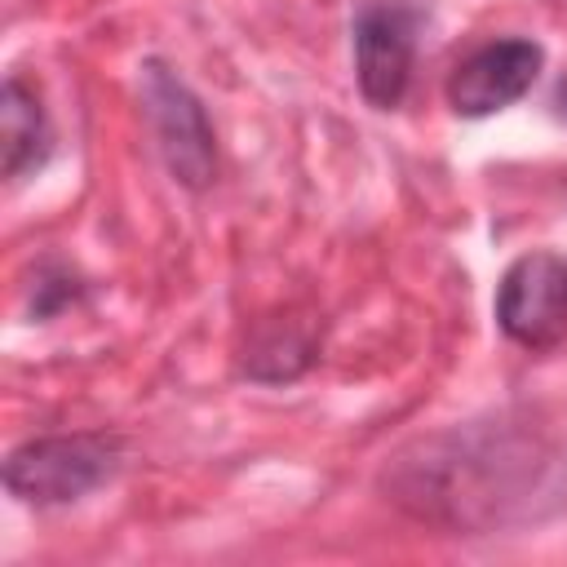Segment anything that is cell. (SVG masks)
<instances>
[{
    "label": "cell",
    "instance_id": "cell-1",
    "mask_svg": "<svg viewBox=\"0 0 567 567\" xmlns=\"http://www.w3.org/2000/svg\"><path fill=\"white\" fill-rule=\"evenodd\" d=\"M390 501L416 523L492 536L549 518L567 501V452L532 416H483L412 439L381 470Z\"/></svg>",
    "mask_w": 567,
    "mask_h": 567
},
{
    "label": "cell",
    "instance_id": "cell-2",
    "mask_svg": "<svg viewBox=\"0 0 567 567\" xmlns=\"http://www.w3.org/2000/svg\"><path fill=\"white\" fill-rule=\"evenodd\" d=\"M120 439L102 430L80 434H40L9 452L4 461V487L22 505H71L89 492H97L120 470Z\"/></svg>",
    "mask_w": 567,
    "mask_h": 567
},
{
    "label": "cell",
    "instance_id": "cell-3",
    "mask_svg": "<svg viewBox=\"0 0 567 567\" xmlns=\"http://www.w3.org/2000/svg\"><path fill=\"white\" fill-rule=\"evenodd\" d=\"M142 106L155 128L164 168L186 190H204L217 177V137L195 89L159 58L142 62Z\"/></svg>",
    "mask_w": 567,
    "mask_h": 567
},
{
    "label": "cell",
    "instance_id": "cell-4",
    "mask_svg": "<svg viewBox=\"0 0 567 567\" xmlns=\"http://www.w3.org/2000/svg\"><path fill=\"white\" fill-rule=\"evenodd\" d=\"M496 323L523 350H554L567 337V261L523 252L496 284Z\"/></svg>",
    "mask_w": 567,
    "mask_h": 567
},
{
    "label": "cell",
    "instance_id": "cell-5",
    "mask_svg": "<svg viewBox=\"0 0 567 567\" xmlns=\"http://www.w3.org/2000/svg\"><path fill=\"white\" fill-rule=\"evenodd\" d=\"M416 27L421 13L403 0H368L354 13V75L359 93L377 111L399 106L412 84Z\"/></svg>",
    "mask_w": 567,
    "mask_h": 567
},
{
    "label": "cell",
    "instance_id": "cell-6",
    "mask_svg": "<svg viewBox=\"0 0 567 567\" xmlns=\"http://www.w3.org/2000/svg\"><path fill=\"white\" fill-rule=\"evenodd\" d=\"M545 66V49L527 35H505L492 44H478L470 58H461L447 75V106L465 120L496 115L514 106L523 93H532L536 75Z\"/></svg>",
    "mask_w": 567,
    "mask_h": 567
},
{
    "label": "cell",
    "instance_id": "cell-7",
    "mask_svg": "<svg viewBox=\"0 0 567 567\" xmlns=\"http://www.w3.org/2000/svg\"><path fill=\"white\" fill-rule=\"evenodd\" d=\"M0 151H4L0 164H4L9 182L44 168V159L53 155L49 111L40 102V89H31L22 75H9L4 93H0Z\"/></svg>",
    "mask_w": 567,
    "mask_h": 567
},
{
    "label": "cell",
    "instance_id": "cell-8",
    "mask_svg": "<svg viewBox=\"0 0 567 567\" xmlns=\"http://www.w3.org/2000/svg\"><path fill=\"white\" fill-rule=\"evenodd\" d=\"M315 350H319V332L310 319H292V315H275V319H261L257 332L248 337L244 346V372L252 381H292L301 377L310 363H315Z\"/></svg>",
    "mask_w": 567,
    "mask_h": 567
},
{
    "label": "cell",
    "instance_id": "cell-9",
    "mask_svg": "<svg viewBox=\"0 0 567 567\" xmlns=\"http://www.w3.org/2000/svg\"><path fill=\"white\" fill-rule=\"evenodd\" d=\"M53 266H40V284H35V301H31V310L44 319V315H53V310H62V306H71L75 297H80V284L71 279V270H58V275H49Z\"/></svg>",
    "mask_w": 567,
    "mask_h": 567
},
{
    "label": "cell",
    "instance_id": "cell-10",
    "mask_svg": "<svg viewBox=\"0 0 567 567\" xmlns=\"http://www.w3.org/2000/svg\"><path fill=\"white\" fill-rule=\"evenodd\" d=\"M554 102H558V111H563V115H567V80H563V84H558V97H554Z\"/></svg>",
    "mask_w": 567,
    "mask_h": 567
}]
</instances>
